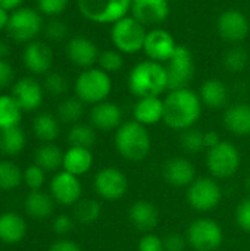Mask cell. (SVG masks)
Returning a JSON list of instances; mask_svg holds the SVG:
<instances>
[{"instance_id": "16", "label": "cell", "mask_w": 250, "mask_h": 251, "mask_svg": "<svg viewBox=\"0 0 250 251\" xmlns=\"http://www.w3.org/2000/svg\"><path fill=\"white\" fill-rule=\"evenodd\" d=\"M217 29L222 40L237 44L249 35V19L237 9H227L218 16Z\"/></svg>"}, {"instance_id": "34", "label": "cell", "mask_w": 250, "mask_h": 251, "mask_svg": "<svg viewBox=\"0 0 250 251\" xmlns=\"http://www.w3.org/2000/svg\"><path fill=\"white\" fill-rule=\"evenodd\" d=\"M24 182L22 169L9 159L0 160V190L12 191Z\"/></svg>"}, {"instance_id": "22", "label": "cell", "mask_w": 250, "mask_h": 251, "mask_svg": "<svg viewBox=\"0 0 250 251\" xmlns=\"http://www.w3.org/2000/svg\"><path fill=\"white\" fill-rule=\"evenodd\" d=\"M128 219L137 231L149 234L159 224V210L149 200H137L128 210Z\"/></svg>"}, {"instance_id": "24", "label": "cell", "mask_w": 250, "mask_h": 251, "mask_svg": "<svg viewBox=\"0 0 250 251\" xmlns=\"http://www.w3.org/2000/svg\"><path fill=\"white\" fill-rule=\"evenodd\" d=\"M164 100L161 97H143L139 99L133 107L134 121L144 126L156 125L164 121Z\"/></svg>"}, {"instance_id": "43", "label": "cell", "mask_w": 250, "mask_h": 251, "mask_svg": "<svg viewBox=\"0 0 250 251\" xmlns=\"http://www.w3.org/2000/svg\"><path fill=\"white\" fill-rule=\"evenodd\" d=\"M35 1H37V10L41 15L50 18H57L59 15H62L69 3V0H35Z\"/></svg>"}, {"instance_id": "17", "label": "cell", "mask_w": 250, "mask_h": 251, "mask_svg": "<svg viewBox=\"0 0 250 251\" xmlns=\"http://www.w3.org/2000/svg\"><path fill=\"white\" fill-rule=\"evenodd\" d=\"M12 97L22 112H34L43 104L44 87L34 76H22L12 84Z\"/></svg>"}, {"instance_id": "41", "label": "cell", "mask_w": 250, "mask_h": 251, "mask_svg": "<svg viewBox=\"0 0 250 251\" xmlns=\"http://www.w3.org/2000/svg\"><path fill=\"white\" fill-rule=\"evenodd\" d=\"M44 35L47 40L50 41H62L68 37L69 34V28L65 24V21L59 19V18H52L47 24H44Z\"/></svg>"}, {"instance_id": "11", "label": "cell", "mask_w": 250, "mask_h": 251, "mask_svg": "<svg viewBox=\"0 0 250 251\" xmlns=\"http://www.w3.org/2000/svg\"><path fill=\"white\" fill-rule=\"evenodd\" d=\"M167 75L169 90L187 88L192 79L194 78V60L193 54L186 46L177 47L172 57L167 62Z\"/></svg>"}, {"instance_id": "35", "label": "cell", "mask_w": 250, "mask_h": 251, "mask_svg": "<svg viewBox=\"0 0 250 251\" xmlns=\"http://www.w3.org/2000/svg\"><path fill=\"white\" fill-rule=\"evenodd\" d=\"M97 134L96 129L88 125V124H75L71 126L68 132V143L72 147H84V149H91L96 144Z\"/></svg>"}, {"instance_id": "20", "label": "cell", "mask_w": 250, "mask_h": 251, "mask_svg": "<svg viewBox=\"0 0 250 251\" xmlns=\"http://www.w3.org/2000/svg\"><path fill=\"white\" fill-rule=\"evenodd\" d=\"M164 179L172 187H190L196 179V166L186 157H171L162 168Z\"/></svg>"}, {"instance_id": "52", "label": "cell", "mask_w": 250, "mask_h": 251, "mask_svg": "<svg viewBox=\"0 0 250 251\" xmlns=\"http://www.w3.org/2000/svg\"><path fill=\"white\" fill-rule=\"evenodd\" d=\"M9 16H10V12H7L6 9L0 7V31H3V29H6V28H7Z\"/></svg>"}, {"instance_id": "33", "label": "cell", "mask_w": 250, "mask_h": 251, "mask_svg": "<svg viewBox=\"0 0 250 251\" xmlns=\"http://www.w3.org/2000/svg\"><path fill=\"white\" fill-rule=\"evenodd\" d=\"M85 112V103L77 96L63 99L57 106V119L65 124H78Z\"/></svg>"}, {"instance_id": "46", "label": "cell", "mask_w": 250, "mask_h": 251, "mask_svg": "<svg viewBox=\"0 0 250 251\" xmlns=\"http://www.w3.org/2000/svg\"><path fill=\"white\" fill-rule=\"evenodd\" d=\"M187 238L178 232H171L164 237V249L165 251H186Z\"/></svg>"}, {"instance_id": "39", "label": "cell", "mask_w": 250, "mask_h": 251, "mask_svg": "<svg viewBox=\"0 0 250 251\" xmlns=\"http://www.w3.org/2000/svg\"><path fill=\"white\" fill-rule=\"evenodd\" d=\"M181 147L187 154H197L202 150H205V140H203V134L202 131L196 129V128H189L186 131H181Z\"/></svg>"}, {"instance_id": "45", "label": "cell", "mask_w": 250, "mask_h": 251, "mask_svg": "<svg viewBox=\"0 0 250 251\" xmlns=\"http://www.w3.org/2000/svg\"><path fill=\"white\" fill-rule=\"evenodd\" d=\"M137 250L139 251H165L164 249V238H161L159 235L149 232L144 234L139 244H137Z\"/></svg>"}, {"instance_id": "15", "label": "cell", "mask_w": 250, "mask_h": 251, "mask_svg": "<svg viewBox=\"0 0 250 251\" xmlns=\"http://www.w3.org/2000/svg\"><path fill=\"white\" fill-rule=\"evenodd\" d=\"M178 44L175 43V38L171 35L169 31L162 28H155L147 31L143 51L149 60L158 63H167L175 53Z\"/></svg>"}, {"instance_id": "7", "label": "cell", "mask_w": 250, "mask_h": 251, "mask_svg": "<svg viewBox=\"0 0 250 251\" xmlns=\"http://www.w3.org/2000/svg\"><path fill=\"white\" fill-rule=\"evenodd\" d=\"M80 13L94 24H115L131 10V0H77Z\"/></svg>"}, {"instance_id": "44", "label": "cell", "mask_w": 250, "mask_h": 251, "mask_svg": "<svg viewBox=\"0 0 250 251\" xmlns=\"http://www.w3.org/2000/svg\"><path fill=\"white\" fill-rule=\"evenodd\" d=\"M236 221L242 231L250 234V197L243 199L236 209Z\"/></svg>"}, {"instance_id": "54", "label": "cell", "mask_w": 250, "mask_h": 251, "mask_svg": "<svg viewBox=\"0 0 250 251\" xmlns=\"http://www.w3.org/2000/svg\"><path fill=\"white\" fill-rule=\"evenodd\" d=\"M0 50H1V41H0Z\"/></svg>"}, {"instance_id": "2", "label": "cell", "mask_w": 250, "mask_h": 251, "mask_svg": "<svg viewBox=\"0 0 250 251\" xmlns=\"http://www.w3.org/2000/svg\"><path fill=\"white\" fill-rule=\"evenodd\" d=\"M128 88L137 97H161L168 87V75L164 63L143 60L128 74Z\"/></svg>"}, {"instance_id": "23", "label": "cell", "mask_w": 250, "mask_h": 251, "mask_svg": "<svg viewBox=\"0 0 250 251\" xmlns=\"http://www.w3.org/2000/svg\"><path fill=\"white\" fill-rule=\"evenodd\" d=\"M27 235V222L16 212H3L0 215V243L6 246L19 244Z\"/></svg>"}, {"instance_id": "19", "label": "cell", "mask_w": 250, "mask_h": 251, "mask_svg": "<svg viewBox=\"0 0 250 251\" xmlns=\"http://www.w3.org/2000/svg\"><path fill=\"white\" fill-rule=\"evenodd\" d=\"M131 15L144 26L164 24L169 16L168 0H131Z\"/></svg>"}, {"instance_id": "1", "label": "cell", "mask_w": 250, "mask_h": 251, "mask_svg": "<svg viewBox=\"0 0 250 251\" xmlns=\"http://www.w3.org/2000/svg\"><path fill=\"white\" fill-rule=\"evenodd\" d=\"M202 100L197 93L187 88L169 90L164 99V122L175 131L193 128L202 116Z\"/></svg>"}, {"instance_id": "37", "label": "cell", "mask_w": 250, "mask_h": 251, "mask_svg": "<svg viewBox=\"0 0 250 251\" xmlns=\"http://www.w3.org/2000/svg\"><path fill=\"white\" fill-rule=\"evenodd\" d=\"M222 63L230 72H242L249 63V53L242 46H233L224 53Z\"/></svg>"}, {"instance_id": "49", "label": "cell", "mask_w": 250, "mask_h": 251, "mask_svg": "<svg viewBox=\"0 0 250 251\" xmlns=\"http://www.w3.org/2000/svg\"><path fill=\"white\" fill-rule=\"evenodd\" d=\"M49 251H83V249L75 241L62 238V240L52 243L49 247Z\"/></svg>"}, {"instance_id": "14", "label": "cell", "mask_w": 250, "mask_h": 251, "mask_svg": "<svg viewBox=\"0 0 250 251\" xmlns=\"http://www.w3.org/2000/svg\"><path fill=\"white\" fill-rule=\"evenodd\" d=\"M55 54L52 47L41 40H34L25 44L22 50V63L32 75H46L53 66Z\"/></svg>"}, {"instance_id": "29", "label": "cell", "mask_w": 250, "mask_h": 251, "mask_svg": "<svg viewBox=\"0 0 250 251\" xmlns=\"http://www.w3.org/2000/svg\"><path fill=\"white\" fill-rule=\"evenodd\" d=\"M60 121L57 116L41 112L32 121V132L41 143H53L60 134Z\"/></svg>"}, {"instance_id": "12", "label": "cell", "mask_w": 250, "mask_h": 251, "mask_svg": "<svg viewBox=\"0 0 250 251\" xmlns=\"http://www.w3.org/2000/svg\"><path fill=\"white\" fill-rule=\"evenodd\" d=\"M94 190L99 197L108 201H116L125 197L128 191V178L118 168L108 166L100 169L93 181Z\"/></svg>"}, {"instance_id": "36", "label": "cell", "mask_w": 250, "mask_h": 251, "mask_svg": "<svg viewBox=\"0 0 250 251\" xmlns=\"http://www.w3.org/2000/svg\"><path fill=\"white\" fill-rule=\"evenodd\" d=\"M102 216V204L94 199H81L74 206V218L83 225H91Z\"/></svg>"}, {"instance_id": "25", "label": "cell", "mask_w": 250, "mask_h": 251, "mask_svg": "<svg viewBox=\"0 0 250 251\" xmlns=\"http://www.w3.org/2000/svg\"><path fill=\"white\" fill-rule=\"evenodd\" d=\"M55 200L50 194L41 191V190H35V191H29L24 200V209L25 213L35 221H44L49 219L53 215L55 210Z\"/></svg>"}, {"instance_id": "5", "label": "cell", "mask_w": 250, "mask_h": 251, "mask_svg": "<svg viewBox=\"0 0 250 251\" xmlns=\"http://www.w3.org/2000/svg\"><path fill=\"white\" fill-rule=\"evenodd\" d=\"M147 31L146 26L139 22L133 15H127L122 19L112 24L111 40L115 49L125 54H134L143 50Z\"/></svg>"}, {"instance_id": "48", "label": "cell", "mask_w": 250, "mask_h": 251, "mask_svg": "<svg viewBox=\"0 0 250 251\" xmlns=\"http://www.w3.org/2000/svg\"><path fill=\"white\" fill-rule=\"evenodd\" d=\"M13 79H15L13 66L7 60L0 57V90L13 84Z\"/></svg>"}, {"instance_id": "32", "label": "cell", "mask_w": 250, "mask_h": 251, "mask_svg": "<svg viewBox=\"0 0 250 251\" xmlns=\"http://www.w3.org/2000/svg\"><path fill=\"white\" fill-rule=\"evenodd\" d=\"M22 109L12 94H0V129L18 126L22 119Z\"/></svg>"}, {"instance_id": "38", "label": "cell", "mask_w": 250, "mask_h": 251, "mask_svg": "<svg viewBox=\"0 0 250 251\" xmlns=\"http://www.w3.org/2000/svg\"><path fill=\"white\" fill-rule=\"evenodd\" d=\"M43 87H44V91L49 93L50 96L60 97V96H63V94L68 93L69 82H68V78L63 74L56 72V71H50L44 76Z\"/></svg>"}, {"instance_id": "21", "label": "cell", "mask_w": 250, "mask_h": 251, "mask_svg": "<svg viewBox=\"0 0 250 251\" xmlns=\"http://www.w3.org/2000/svg\"><path fill=\"white\" fill-rule=\"evenodd\" d=\"M90 125L99 131H116L122 124V112L112 101H100L93 104L88 113Z\"/></svg>"}, {"instance_id": "27", "label": "cell", "mask_w": 250, "mask_h": 251, "mask_svg": "<svg viewBox=\"0 0 250 251\" xmlns=\"http://www.w3.org/2000/svg\"><path fill=\"white\" fill-rule=\"evenodd\" d=\"M224 126L237 137L250 135V104L237 103L224 113Z\"/></svg>"}, {"instance_id": "18", "label": "cell", "mask_w": 250, "mask_h": 251, "mask_svg": "<svg viewBox=\"0 0 250 251\" xmlns=\"http://www.w3.org/2000/svg\"><path fill=\"white\" fill-rule=\"evenodd\" d=\"M65 53L68 60L83 69L93 68L99 60V49L93 40L84 35H74L66 41Z\"/></svg>"}, {"instance_id": "8", "label": "cell", "mask_w": 250, "mask_h": 251, "mask_svg": "<svg viewBox=\"0 0 250 251\" xmlns=\"http://www.w3.org/2000/svg\"><path fill=\"white\" fill-rule=\"evenodd\" d=\"M242 163V154L239 149L230 141H221L206 153V168L212 178L227 179L237 174Z\"/></svg>"}, {"instance_id": "47", "label": "cell", "mask_w": 250, "mask_h": 251, "mask_svg": "<svg viewBox=\"0 0 250 251\" xmlns=\"http://www.w3.org/2000/svg\"><path fill=\"white\" fill-rule=\"evenodd\" d=\"M52 229L57 235H68L74 229V219L69 215H57L52 222Z\"/></svg>"}, {"instance_id": "4", "label": "cell", "mask_w": 250, "mask_h": 251, "mask_svg": "<svg viewBox=\"0 0 250 251\" xmlns=\"http://www.w3.org/2000/svg\"><path fill=\"white\" fill-rule=\"evenodd\" d=\"M75 96L85 104L105 101L112 93V78L100 68L83 69L74 82Z\"/></svg>"}, {"instance_id": "3", "label": "cell", "mask_w": 250, "mask_h": 251, "mask_svg": "<svg viewBox=\"0 0 250 251\" xmlns=\"http://www.w3.org/2000/svg\"><path fill=\"white\" fill-rule=\"evenodd\" d=\"M116 151L128 162L144 160L152 149V138L147 126L137 121L122 122L113 137Z\"/></svg>"}, {"instance_id": "42", "label": "cell", "mask_w": 250, "mask_h": 251, "mask_svg": "<svg viewBox=\"0 0 250 251\" xmlns=\"http://www.w3.org/2000/svg\"><path fill=\"white\" fill-rule=\"evenodd\" d=\"M46 182V171L38 165H29L24 171V184L29 188V191L41 190Z\"/></svg>"}, {"instance_id": "28", "label": "cell", "mask_w": 250, "mask_h": 251, "mask_svg": "<svg viewBox=\"0 0 250 251\" xmlns=\"http://www.w3.org/2000/svg\"><path fill=\"white\" fill-rule=\"evenodd\" d=\"M199 97L206 107L221 109L228 101V88L221 79L211 78L202 84L200 91H199Z\"/></svg>"}, {"instance_id": "40", "label": "cell", "mask_w": 250, "mask_h": 251, "mask_svg": "<svg viewBox=\"0 0 250 251\" xmlns=\"http://www.w3.org/2000/svg\"><path fill=\"white\" fill-rule=\"evenodd\" d=\"M97 65L100 69H103L105 72H108L109 75L113 72H118L119 69H122L124 66V57L122 53L115 50H103L99 54V60Z\"/></svg>"}, {"instance_id": "13", "label": "cell", "mask_w": 250, "mask_h": 251, "mask_svg": "<svg viewBox=\"0 0 250 251\" xmlns=\"http://www.w3.org/2000/svg\"><path fill=\"white\" fill-rule=\"evenodd\" d=\"M49 190L53 200L62 206H75L83 196V184L80 176H75L66 171L56 172L50 181Z\"/></svg>"}, {"instance_id": "30", "label": "cell", "mask_w": 250, "mask_h": 251, "mask_svg": "<svg viewBox=\"0 0 250 251\" xmlns=\"http://www.w3.org/2000/svg\"><path fill=\"white\" fill-rule=\"evenodd\" d=\"M65 151L53 143H43L34 153V162L46 172H56L63 165Z\"/></svg>"}, {"instance_id": "6", "label": "cell", "mask_w": 250, "mask_h": 251, "mask_svg": "<svg viewBox=\"0 0 250 251\" xmlns=\"http://www.w3.org/2000/svg\"><path fill=\"white\" fill-rule=\"evenodd\" d=\"M44 29L43 15L28 6H22L10 12L9 24L6 28L7 35L15 43H29L37 40L38 34Z\"/></svg>"}, {"instance_id": "50", "label": "cell", "mask_w": 250, "mask_h": 251, "mask_svg": "<svg viewBox=\"0 0 250 251\" xmlns=\"http://www.w3.org/2000/svg\"><path fill=\"white\" fill-rule=\"evenodd\" d=\"M203 140H205V149H212L215 146H218L222 140L220 137V134L217 131H208L203 134Z\"/></svg>"}, {"instance_id": "26", "label": "cell", "mask_w": 250, "mask_h": 251, "mask_svg": "<svg viewBox=\"0 0 250 251\" xmlns=\"http://www.w3.org/2000/svg\"><path fill=\"white\" fill-rule=\"evenodd\" d=\"M94 165V156L91 153V149H84V147H72L65 151L63 154V171L81 176L87 174Z\"/></svg>"}, {"instance_id": "51", "label": "cell", "mask_w": 250, "mask_h": 251, "mask_svg": "<svg viewBox=\"0 0 250 251\" xmlns=\"http://www.w3.org/2000/svg\"><path fill=\"white\" fill-rule=\"evenodd\" d=\"M25 0H0V7L6 9L7 12H13L19 7H22Z\"/></svg>"}, {"instance_id": "10", "label": "cell", "mask_w": 250, "mask_h": 251, "mask_svg": "<svg viewBox=\"0 0 250 251\" xmlns=\"http://www.w3.org/2000/svg\"><path fill=\"white\" fill-rule=\"evenodd\" d=\"M187 203L196 212H211L222 201V188L215 178H196L186 193Z\"/></svg>"}, {"instance_id": "9", "label": "cell", "mask_w": 250, "mask_h": 251, "mask_svg": "<svg viewBox=\"0 0 250 251\" xmlns=\"http://www.w3.org/2000/svg\"><path fill=\"white\" fill-rule=\"evenodd\" d=\"M186 238L190 247L196 251H215L224 241V231L217 221L200 218L189 225Z\"/></svg>"}, {"instance_id": "31", "label": "cell", "mask_w": 250, "mask_h": 251, "mask_svg": "<svg viewBox=\"0 0 250 251\" xmlns=\"http://www.w3.org/2000/svg\"><path fill=\"white\" fill-rule=\"evenodd\" d=\"M27 146L25 131L18 125L0 129V153L3 156H16Z\"/></svg>"}, {"instance_id": "53", "label": "cell", "mask_w": 250, "mask_h": 251, "mask_svg": "<svg viewBox=\"0 0 250 251\" xmlns=\"http://www.w3.org/2000/svg\"><path fill=\"white\" fill-rule=\"evenodd\" d=\"M246 190H248V193L250 194V175L246 178Z\"/></svg>"}]
</instances>
